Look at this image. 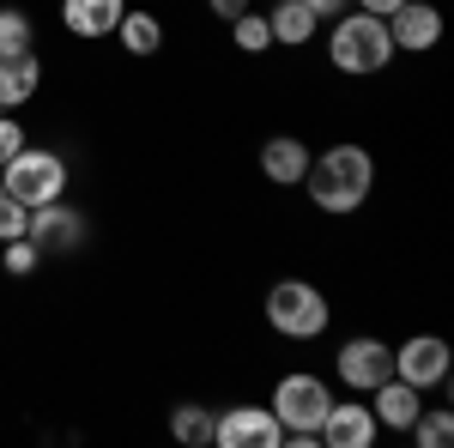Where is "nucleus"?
<instances>
[{
	"instance_id": "f257e3e1",
	"label": "nucleus",
	"mask_w": 454,
	"mask_h": 448,
	"mask_svg": "<svg viewBox=\"0 0 454 448\" xmlns=\"http://www.w3.org/2000/svg\"><path fill=\"white\" fill-rule=\"evenodd\" d=\"M303 188H309L315 212H333V218H346L370 200V188H376V158L364 152V145H327L321 158H309V170H303Z\"/></svg>"
},
{
	"instance_id": "f03ea898",
	"label": "nucleus",
	"mask_w": 454,
	"mask_h": 448,
	"mask_svg": "<svg viewBox=\"0 0 454 448\" xmlns=\"http://www.w3.org/2000/svg\"><path fill=\"white\" fill-rule=\"evenodd\" d=\"M327 61L340 73H351V79H364V73H382L387 61H394V43H387V25L376 19V12H340L333 19V36H327Z\"/></svg>"
},
{
	"instance_id": "7ed1b4c3",
	"label": "nucleus",
	"mask_w": 454,
	"mask_h": 448,
	"mask_svg": "<svg viewBox=\"0 0 454 448\" xmlns=\"http://www.w3.org/2000/svg\"><path fill=\"white\" fill-rule=\"evenodd\" d=\"M267 321H273V334L279 340H321L327 334V321H333V310H327V297L315 291L309 279H279L273 291H267Z\"/></svg>"
},
{
	"instance_id": "20e7f679",
	"label": "nucleus",
	"mask_w": 454,
	"mask_h": 448,
	"mask_svg": "<svg viewBox=\"0 0 454 448\" xmlns=\"http://www.w3.org/2000/svg\"><path fill=\"white\" fill-rule=\"evenodd\" d=\"M0 188L12 200H25V207H49V200L67 194V158L49 152V145H25L19 158L0 164Z\"/></svg>"
},
{
	"instance_id": "39448f33",
	"label": "nucleus",
	"mask_w": 454,
	"mask_h": 448,
	"mask_svg": "<svg viewBox=\"0 0 454 448\" xmlns=\"http://www.w3.org/2000/svg\"><path fill=\"white\" fill-rule=\"evenodd\" d=\"M327 406H333V388L321 376H309V370H291L273 388V418H279L285 430H321Z\"/></svg>"
},
{
	"instance_id": "423d86ee",
	"label": "nucleus",
	"mask_w": 454,
	"mask_h": 448,
	"mask_svg": "<svg viewBox=\"0 0 454 448\" xmlns=\"http://www.w3.org/2000/svg\"><path fill=\"white\" fill-rule=\"evenodd\" d=\"M212 443L218 448H285V424L273 406H231L212 413Z\"/></svg>"
},
{
	"instance_id": "0eeeda50",
	"label": "nucleus",
	"mask_w": 454,
	"mask_h": 448,
	"mask_svg": "<svg viewBox=\"0 0 454 448\" xmlns=\"http://www.w3.org/2000/svg\"><path fill=\"white\" fill-rule=\"evenodd\" d=\"M333 370H340V381H346L351 394H370L376 381L394 376V345L376 340V334H357V340L340 345V358H333Z\"/></svg>"
},
{
	"instance_id": "6e6552de",
	"label": "nucleus",
	"mask_w": 454,
	"mask_h": 448,
	"mask_svg": "<svg viewBox=\"0 0 454 448\" xmlns=\"http://www.w3.org/2000/svg\"><path fill=\"white\" fill-rule=\"evenodd\" d=\"M394 376L412 381V388H442L449 381V340H436V334H412L406 345H394Z\"/></svg>"
},
{
	"instance_id": "1a4fd4ad",
	"label": "nucleus",
	"mask_w": 454,
	"mask_h": 448,
	"mask_svg": "<svg viewBox=\"0 0 454 448\" xmlns=\"http://www.w3.org/2000/svg\"><path fill=\"white\" fill-rule=\"evenodd\" d=\"M25 237L43 248V255H73L85 242V212L67 207V200H49V207H31V231Z\"/></svg>"
},
{
	"instance_id": "9d476101",
	"label": "nucleus",
	"mask_w": 454,
	"mask_h": 448,
	"mask_svg": "<svg viewBox=\"0 0 454 448\" xmlns=\"http://www.w3.org/2000/svg\"><path fill=\"white\" fill-rule=\"evenodd\" d=\"M382 436V424L370 413V400H333L321 418V448H370Z\"/></svg>"
},
{
	"instance_id": "9b49d317",
	"label": "nucleus",
	"mask_w": 454,
	"mask_h": 448,
	"mask_svg": "<svg viewBox=\"0 0 454 448\" xmlns=\"http://www.w3.org/2000/svg\"><path fill=\"white\" fill-rule=\"evenodd\" d=\"M382 25H387V43H394V49H412V55L442 43V12H436L430 0H400Z\"/></svg>"
},
{
	"instance_id": "f8f14e48",
	"label": "nucleus",
	"mask_w": 454,
	"mask_h": 448,
	"mask_svg": "<svg viewBox=\"0 0 454 448\" xmlns=\"http://www.w3.org/2000/svg\"><path fill=\"white\" fill-rule=\"evenodd\" d=\"M364 400H370V413H376V424H382V430H406V424L424 413V388H412V381H400V376L376 381Z\"/></svg>"
},
{
	"instance_id": "ddd939ff",
	"label": "nucleus",
	"mask_w": 454,
	"mask_h": 448,
	"mask_svg": "<svg viewBox=\"0 0 454 448\" xmlns=\"http://www.w3.org/2000/svg\"><path fill=\"white\" fill-rule=\"evenodd\" d=\"M309 145L297 134H273L267 145H261V176L273 182V188H303V170H309Z\"/></svg>"
},
{
	"instance_id": "4468645a",
	"label": "nucleus",
	"mask_w": 454,
	"mask_h": 448,
	"mask_svg": "<svg viewBox=\"0 0 454 448\" xmlns=\"http://www.w3.org/2000/svg\"><path fill=\"white\" fill-rule=\"evenodd\" d=\"M121 12H128V0H61V25H67L73 36H85V43L115 36Z\"/></svg>"
},
{
	"instance_id": "2eb2a0df",
	"label": "nucleus",
	"mask_w": 454,
	"mask_h": 448,
	"mask_svg": "<svg viewBox=\"0 0 454 448\" xmlns=\"http://www.w3.org/2000/svg\"><path fill=\"white\" fill-rule=\"evenodd\" d=\"M43 85V67H36V49L31 55H0V109H19L36 98Z\"/></svg>"
},
{
	"instance_id": "dca6fc26",
	"label": "nucleus",
	"mask_w": 454,
	"mask_h": 448,
	"mask_svg": "<svg viewBox=\"0 0 454 448\" xmlns=\"http://www.w3.org/2000/svg\"><path fill=\"white\" fill-rule=\"evenodd\" d=\"M115 43H121V49H128V55H158V49H164V19H158V12H145V6H128V12H121V25H115Z\"/></svg>"
},
{
	"instance_id": "f3484780",
	"label": "nucleus",
	"mask_w": 454,
	"mask_h": 448,
	"mask_svg": "<svg viewBox=\"0 0 454 448\" xmlns=\"http://www.w3.org/2000/svg\"><path fill=\"white\" fill-rule=\"evenodd\" d=\"M267 31H273V43H285V49H303V43L321 31V19H315L303 0H273V12H267Z\"/></svg>"
},
{
	"instance_id": "a211bd4d",
	"label": "nucleus",
	"mask_w": 454,
	"mask_h": 448,
	"mask_svg": "<svg viewBox=\"0 0 454 448\" xmlns=\"http://www.w3.org/2000/svg\"><path fill=\"white\" fill-rule=\"evenodd\" d=\"M170 436L188 448H207L212 443V406H200V400H182L170 413Z\"/></svg>"
},
{
	"instance_id": "6ab92c4d",
	"label": "nucleus",
	"mask_w": 454,
	"mask_h": 448,
	"mask_svg": "<svg viewBox=\"0 0 454 448\" xmlns=\"http://www.w3.org/2000/svg\"><path fill=\"white\" fill-rule=\"evenodd\" d=\"M406 436L419 448H449V436H454V418H449V406H424L412 424H406Z\"/></svg>"
},
{
	"instance_id": "aec40b11",
	"label": "nucleus",
	"mask_w": 454,
	"mask_h": 448,
	"mask_svg": "<svg viewBox=\"0 0 454 448\" xmlns=\"http://www.w3.org/2000/svg\"><path fill=\"white\" fill-rule=\"evenodd\" d=\"M36 31H31V12L19 6H0V55H31Z\"/></svg>"
},
{
	"instance_id": "412c9836",
	"label": "nucleus",
	"mask_w": 454,
	"mask_h": 448,
	"mask_svg": "<svg viewBox=\"0 0 454 448\" xmlns=\"http://www.w3.org/2000/svg\"><path fill=\"white\" fill-rule=\"evenodd\" d=\"M231 36H237V49H243V55H261V49H273L267 12H237V19H231Z\"/></svg>"
},
{
	"instance_id": "4be33fe9",
	"label": "nucleus",
	"mask_w": 454,
	"mask_h": 448,
	"mask_svg": "<svg viewBox=\"0 0 454 448\" xmlns=\"http://www.w3.org/2000/svg\"><path fill=\"white\" fill-rule=\"evenodd\" d=\"M0 267L12 279H31L36 267H43V248H36L31 237H12V242H0Z\"/></svg>"
},
{
	"instance_id": "5701e85b",
	"label": "nucleus",
	"mask_w": 454,
	"mask_h": 448,
	"mask_svg": "<svg viewBox=\"0 0 454 448\" xmlns=\"http://www.w3.org/2000/svg\"><path fill=\"white\" fill-rule=\"evenodd\" d=\"M25 231H31V207H25V200H12V194H0V242L25 237Z\"/></svg>"
},
{
	"instance_id": "b1692460",
	"label": "nucleus",
	"mask_w": 454,
	"mask_h": 448,
	"mask_svg": "<svg viewBox=\"0 0 454 448\" xmlns=\"http://www.w3.org/2000/svg\"><path fill=\"white\" fill-rule=\"evenodd\" d=\"M25 145H31V139H25V128H19V122L0 109V164H6V158H19Z\"/></svg>"
},
{
	"instance_id": "393cba45",
	"label": "nucleus",
	"mask_w": 454,
	"mask_h": 448,
	"mask_svg": "<svg viewBox=\"0 0 454 448\" xmlns=\"http://www.w3.org/2000/svg\"><path fill=\"white\" fill-rule=\"evenodd\" d=\"M303 6H309L315 19H340V12H346L351 0H303Z\"/></svg>"
},
{
	"instance_id": "a878e982",
	"label": "nucleus",
	"mask_w": 454,
	"mask_h": 448,
	"mask_svg": "<svg viewBox=\"0 0 454 448\" xmlns=\"http://www.w3.org/2000/svg\"><path fill=\"white\" fill-rule=\"evenodd\" d=\"M218 19H237V12H248V0H207Z\"/></svg>"
},
{
	"instance_id": "bb28decb",
	"label": "nucleus",
	"mask_w": 454,
	"mask_h": 448,
	"mask_svg": "<svg viewBox=\"0 0 454 448\" xmlns=\"http://www.w3.org/2000/svg\"><path fill=\"white\" fill-rule=\"evenodd\" d=\"M351 6H364V12H376V19H387V12H394L400 0H351Z\"/></svg>"
},
{
	"instance_id": "cd10ccee",
	"label": "nucleus",
	"mask_w": 454,
	"mask_h": 448,
	"mask_svg": "<svg viewBox=\"0 0 454 448\" xmlns=\"http://www.w3.org/2000/svg\"><path fill=\"white\" fill-rule=\"evenodd\" d=\"M0 194H6V188H0Z\"/></svg>"
}]
</instances>
